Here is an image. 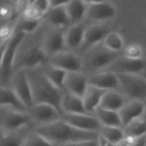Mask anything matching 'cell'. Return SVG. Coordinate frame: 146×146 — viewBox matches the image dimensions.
Here are the masks:
<instances>
[{
  "mask_svg": "<svg viewBox=\"0 0 146 146\" xmlns=\"http://www.w3.org/2000/svg\"><path fill=\"white\" fill-rule=\"evenodd\" d=\"M125 103L126 102L123 95L115 90H108L103 95L99 108L119 112L125 105Z\"/></svg>",
  "mask_w": 146,
  "mask_h": 146,
  "instance_id": "24",
  "label": "cell"
},
{
  "mask_svg": "<svg viewBox=\"0 0 146 146\" xmlns=\"http://www.w3.org/2000/svg\"><path fill=\"white\" fill-rule=\"evenodd\" d=\"M64 7L71 25L82 23L83 18L86 16L87 5L82 0H71Z\"/></svg>",
  "mask_w": 146,
  "mask_h": 146,
  "instance_id": "25",
  "label": "cell"
},
{
  "mask_svg": "<svg viewBox=\"0 0 146 146\" xmlns=\"http://www.w3.org/2000/svg\"><path fill=\"white\" fill-rule=\"evenodd\" d=\"M146 107L141 101H131L126 102L125 105L119 111L122 125L125 127L131 122L138 119L145 113Z\"/></svg>",
  "mask_w": 146,
  "mask_h": 146,
  "instance_id": "16",
  "label": "cell"
},
{
  "mask_svg": "<svg viewBox=\"0 0 146 146\" xmlns=\"http://www.w3.org/2000/svg\"><path fill=\"white\" fill-rule=\"evenodd\" d=\"M48 63L54 67L68 72H78L83 69L82 58L70 51H63L48 58Z\"/></svg>",
  "mask_w": 146,
  "mask_h": 146,
  "instance_id": "8",
  "label": "cell"
},
{
  "mask_svg": "<svg viewBox=\"0 0 146 146\" xmlns=\"http://www.w3.org/2000/svg\"><path fill=\"white\" fill-rule=\"evenodd\" d=\"M86 29L87 27L83 22L70 26L64 32L66 47L70 49H79L84 42Z\"/></svg>",
  "mask_w": 146,
  "mask_h": 146,
  "instance_id": "19",
  "label": "cell"
},
{
  "mask_svg": "<svg viewBox=\"0 0 146 146\" xmlns=\"http://www.w3.org/2000/svg\"><path fill=\"white\" fill-rule=\"evenodd\" d=\"M61 110L63 113H88L85 110L83 98L69 92L63 95Z\"/></svg>",
  "mask_w": 146,
  "mask_h": 146,
  "instance_id": "21",
  "label": "cell"
},
{
  "mask_svg": "<svg viewBox=\"0 0 146 146\" xmlns=\"http://www.w3.org/2000/svg\"><path fill=\"white\" fill-rule=\"evenodd\" d=\"M23 138L17 133H7L0 137V146H23Z\"/></svg>",
  "mask_w": 146,
  "mask_h": 146,
  "instance_id": "32",
  "label": "cell"
},
{
  "mask_svg": "<svg viewBox=\"0 0 146 146\" xmlns=\"http://www.w3.org/2000/svg\"><path fill=\"white\" fill-rule=\"evenodd\" d=\"M12 82V90L15 91L22 102L29 110L35 105V102L26 70H17Z\"/></svg>",
  "mask_w": 146,
  "mask_h": 146,
  "instance_id": "7",
  "label": "cell"
},
{
  "mask_svg": "<svg viewBox=\"0 0 146 146\" xmlns=\"http://www.w3.org/2000/svg\"><path fill=\"white\" fill-rule=\"evenodd\" d=\"M30 6V2L29 0H18L17 2V5H16V9L17 11L19 13L23 14L24 11Z\"/></svg>",
  "mask_w": 146,
  "mask_h": 146,
  "instance_id": "38",
  "label": "cell"
},
{
  "mask_svg": "<svg viewBox=\"0 0 146 146\" xmlns=\"http://www.w3.org/2000/svg\"><path fill=\"white\" fill-rule=\"evenodd\" d=\"M9 40H10V38L9 39H6V40H4L3 42L0 43V65H1V63L3 61V58H4L5 50H6V47H7Z\"/></svg>",
  "mask_w": 146,
  "mask_h": 146,
  "instance_id": "40",
  "label": "cell"
},
{
  "mask_svg": "<svg viewBox=\"0 0 146 146\" xmlns=\"http://www.w3.org/2000/svg\"><path fill=\"white\" fill-rule=\"evenodd\" d=\"M65 40H64V32L61 29L52 28L50 31L47 32L42 48L48 58L58 52L64 51Z\"/></svg>",
  "mask_w": 146,
  "mask_h": 146,
  "instance_id": "12",
  "label": "cell"
},
{
  "mask_svg": "<svg viewBox=\"0 0 146 146\" xmlns=\"http://www.w3.org/2000/svg\"><path fill=\"white\" fill-rule=\"evenodd\" d=\"M35 1V0H29V2H30V5H32V4H33Z\"/></svg>",
  "mask_w": 146,
  "mask_h": 146,
  "instance_id": "44",
  "label": "cell"
},
{
  "mask_svg": "<svg viewBox=\"0 0 146 146\" xmlns=\"http://www.w3.org/2000/svg\"><path fill=\"white\" fill-rule=\"evenodd\" d=\"M106 91L107 90H103L96 87L89 85L83 97L84 105L88 113H96V109L100 107L102 96L106 93Z\"/></svg>",
  "mask_w": 146,
  "mask_h": 146,
  "instance_id": "22",
  "label": "cell"
},
{
  "mask_svg": "<svg viewBox=\"0 0 146 146\" xmlns=\"http://www.w3.org/2000/svg\"><path fill=\"white\" fill-rule=\"evenodd\" d=\"M119 88L125 96L132 101L146 98V79L133 74H117Z\"/></svg>",
  "mask_w": 146,
  "mask_h": 146,
  "instance_id": "5",
  "label": "cell"
},
{
  "mask_svg": "<svg viewBox=\"0 0 146 146\" xmlns=\"http://www.w3.org/2000/svg\"><path fill=\"white\" fill-rule=\"evenodd\" d=\"M111 29L108 26L105 24H95L87 27L84 42L79 48L81 52L84 53L91 47L102 43Z\"/></svg>",
  "mask_w": 146,
  "mask_h": 146,
  "instance_id": "11",
  "label": "cell"
},
{
  "mask_svg": "<svg viewBox=\"0 0 146 146\" xmlns=\"http://www.w3.org/2000/svg\"><path fill=\"white\" fill-rule=\"evenodd\" d=\"M89 87V76L81 71L68 72L65 81L64 88L69 93L83 98Z\"/></svg>",
  "mask_w": 146,
  "mask_h": 146,
  "instance_id": "13",
  "label": "cell"
},
{
  "mask_svg": "<svg viewBox=\"0 0 146 146\" xmlns=\"http://www.w3.org/2000/svg\"><path fill=\"white\" fill-rule=\"evenodd\" d=\"M130 146H146V137H145V136L135 140V142L132 144H131Z\"/></svg>",
  "mask_w": 146,
  "mask_h": 146,
  "instance_id": "42",
  "label": "cell"
},
{
  "mask_svg": "<svg viewBox=\"0 0 146 146\" xmlns=\"http://www.w3.org/2000/svg\"><path fill=\"white\" fill-rule=\"evenodd\" d=\"M5 106L12 108L14 110L23 113L29 110L12 89L1 87L0 88V107Z\"/></svg>",
  "mask_w": 146,
  "mask_h": 146,
  "instance_id": "23",
  "label": "cell"
},
{
  "mask_svg": "<svg viewBox=\"0 0 146 146\" xmlns=\"http://www.w3.org/2000/svg\"><path fill=\"white\" fill-rule=\"evenodd\" d=\"M45 16L49 24L54 29H62L71 24L64 6L53 7V8L50 7V9L47 11Z\"/></svg>",
  "mask_w": 146,
  "mask_h": 146,
  "instance_id": "20",
  "label": "cell"
},
{
  "mask_svg": "<svg viewBox=\"0 0 146 146\" xmlns=\"http://www.w3.org/2000/svg\"><path fill=\"white\" fill-rule=\"evenodd\" d=\"M89 85L96 87L103 90H115L119 88L118 76L109 71L93 73L89 76Z\"/></svg>",
  "mask_w": 146,
  "mask_h": 146,
  "instance_id": "14",
  "label": "cell"
},
{
  "mask_svg": "<svg viewBox=\"0 0 146 146\" xmlns=\"http://www.w3.org/2000/svg\"><path fill=\"white\" fill-rule=\"evenodd\" d=\"M146 70V60L143 58L132 59L125 56H120L113 63L105 69L115 74H133L137 75Z\"/></svg>",
  "mask_w": 146,
  "mask_h": 146,
  "instance_id": "6",
  "label": "cell"
},
{
  "mask_svg": "<svg viewBox=\"0 0 146 146\" xmlns=\"http://www.w3.org/2000/svg\"><path fill=\"white\" fill-rule=\"evenodd\" d=\"M71 0H49L50 7H60V6H65L68 5Z\"/></svg>",
  "mask_w": 146,
  "mask_h": 146,
  "instance_id": "39",
  "label": "cell"
},
{
  "mask_svg": "<svg viewBox=\"0 0 146 146\" xmlns=\"http://www.w3.org/2000/svg\"><path fill=\"white\" fill-rule=\"evenodd\" d=\"M125 137L131 139H138L146 135V121L136 119L125 126L124 129Z\"/></svg>",
  "mask_w": 146,
  "mask_h": 146,
  "instance_id": "28",
  "label": "cell"
},
{
  "mask_svg": "<svg viewBox=\"0 0 146 146\" xmlns=\"http://www.w3.org/2000/svg\"><path fill=\"white\" fill-rule=\"evenodd\" d=\"M102 43L108 49L114 52H120L124 47V41L122 37L119 34L114 31L108 33Z\"/></svg>",
  "mask_w": 146,
  "mask_h": 146,
  "instance_id": "30",
  "label": "cell"
},
{
  "mask_svg": "<svg viewBox=\"0 0 146 146\" xmlns=\"http://www.w3.org/2000/svg\"><path fill=\"white\" fill-rule=\"evenodd\" d=\"M12 1H14V2H16V3H17V2L18 1V0H12Z\"/></svg>",
  "mask_w": 146,
  "mask_h": 146,
  "instance_id": "45",
  "label": "cell"
},
{
  "mask_svg": "<svg viewBox=\"0 0 146 146\" xmlns=\"http://www.w3.org/2000/svg\"><path fill=\"white\" fill-rule=\"evenodd\" d=\"M31 120L29 114L17 111L11 110L6 112L1 118V126L7 131H15L23 125H28Z\"/></svg>",
  "mask_w": 146,
  "mask_h": 146,
  "instance_id": "17",
  "label": "cell"
},
{
  "mask_svg": "<svg viewBox=\"0 0 146 146\" xmlns=\"http://www.w3.org/2000/svg\"><path fill=\"white\" fill-rule=\"evenodd\" d=\"M35 131L46 138L53 144L58 145L85 140L98 139L99 137V134L97 132L77 129L63 119H59L47 125H40Z\"/></svg>",
  "mask_w": 146,
  "mask_h": 146,
  "instance_id": "1",
  "label": "cell"
},
{
  "mask_svg": "<svg viewBox=\"0 0 146 146\" xmlns=\"http://www.w3.org/2000/svg\"><path fill=\"white\" fill-rule=\"evenodd\" d=\"M61 146H100V144L98 139H93V140H85V141L67 143Z\"/></svg>",
  "mask_w": 146,
  "mask_h": 146,
  "instance_id": "37",
  "label": "cell"
},
{
  "mask_svg": "<svg viewBox=\"0 0 146 146\" xmlns=\"http://www.w3.org/2000/svg\"><path fill=\"white\" fill-rule=\"evenodd\" d=\"M41 70L43 71L45 76L50 80V82L53 84L58 89L62 90L64 88V81L67 75L66 71L54 67L49 63L44 65Z\"/></svg>",
  "mask_w": 146,
  "mask_h": 146,
  "instance_id": "26",
  "label": "cell"
},
{
  "mask_svg": "<svg viewBox=\"0 0 146 146\" xmlns=\"http://www.w3.org/2000/svg\"><path fill=\"white\" fill-rule=\"evenodd\" d=\"M46 60H48V57L42 47H33L23 56L17 65V70L38 68V66L43 64Z\"/></svg>",
  "mask_w": 146,
  "mask_h": 146,
  "instance_id": "18",
  "label": "cell"
},
{
  "mask_svg": "<svg viewBox=\"0 0 146 146\" xmlns=\"http://www.w3.org/2000/svg\"><path fill=\"white\" fill-rule=\"evenodd\" d=\"M26 72L31 86L35 104H51L63 114L61 102L64 94L62 90L50 82L41 70L35 68L26 70Z\"/></svg>",
  "mask_w": 146,
  "mask_h": 146,
  "instance_id": "2",
  "label": "cell"
},
{
  "mask_svg": "<svg viewBox=\"0 0 146 146\" xmlns=\"http://www.w3.org/2000/svg\"><path fill=\"white\" fill-rule=\"evenodd\" d=\"M61 119L77 129L97 132L102 126L100 120L89 113H63Z\"/></svg>",
  "mask_w": 146,
  "mask_h": 146,
  "instance_id": "9",
  "label": "cell"
},
{
  "mask_svg": "<svg viewBox=\"0 0 146 146\" xmlns=\"http://www.w3.org/2000/svg\"><path fill=\"white\" fill-rule=\"evenodd\" d=\"M41 19H36V20H32V19H26V18H22L21 22L19 23L18 29L23 31V33H31L35 31L37 27L40 25Z\"/></svg>",
  "mask_w": 146,
  "mask_h": 146,
  "instance_id": "33",
  "label": "cell"
},
{
  "mask_svg": "<svg viewBox=\"0 0 146 146\" xmlns=\"http://www.w3.org/2000/svg\"><path fill=\"white\" fill-rule=\"evenodd\" d=\"M24 36H25V33L17 29L10 37L6 50L3 58V61L1 63V65H0V76H1L2 81L5 84L9 83L11 80L15 56Z\"/></svg>",
  "mask_w": 146,
  "mask_h": 146,
  "instance_id": "4",
  "label": "cell"
},
{
  "mask_svg": "<svg viewBox=\"0 0 146 146\" xmlns=\"http://www.w3.org/2000/svg\"><path fill=\"white\" fill-rule=\"evenodd\" d=\"M23 146H54V144L35 131L26 137Z\"/></svg>",
  "mask_w": 146,
  "mask_h": 146,
  "instance_id": "31",
  "label": "cell"
},
{
  "mask_svg": "<svg viewBox=\"0 0 146 146\" xmlns=\"http://www.w3.org/2000/svg\"><path fill=\"white\" fill-rule=\"evenodd\" d=\"M31 119L41 125H47L61 119L62 113L52 105L47 103L35 104L29 109Z\"/></svg>",
  "mask_w": 146,
  "mask_h": 146,
  "instance_id": "10",
  "label": "cell"
},
{
  "mask_svg": "<svg viewBox=\"0 0 146 146\" xmlns=\"http://www.w3.org/2000/svg\"><path fill=\"white\" fill-rule=\"evenodd\" d=\"M145 113H146V109H145Z\"/></svg>",
  "mask_w": 146,
  "mask_h": 146,
  "instance_id": "46",
  "label": "cell"
},
{
  "mask_svg": "<svg viewBox=\"0 0 146 146\" xmlns=\"http://www.w3.org/2000/svg\"><path fill=\"white\" fill-rule=\"evenodd\" d=\"M31 5L44 14H46L47 11L50 9L49 0H35Z\"/></svg>",
  "mask_w": 146,
  "mask_h": 146,
  "instance_id": "36",
  "label": "cell"
},
{
  "mask_svg": "<svg viewBox=\"0 0 146 146\" xmlns=\"http://www.w3.org/2000/svg\"><path fill=\"white\" fill-rule=\"evenodd\" d=\"M116 14V10L108 2L88 5L86 8V17L93 22H103L113 18Z\"/></svg>",
  "mask_w": 146,
  "mask_h": 146,
  "instance_id": "15",
  "label": "cell"
},
{
  "mask_svg": "<svg viewBox=\"0 0 146 146\" xmlns=\"http://www.w3.org/2000/svg\"><path fill=\"white\" fill-rule=\"evenodd\" d=\"M99 135L109 141L113 144L119 143L120 141L125 139V132L120 127L102 125L99 131Z\"/></svg>",
  "mask_w": 146,
  "mask_h": 146,
  "instance_id": "29",
  "label": "cell"
},
{
  "mask_svg": "<svg viewBox=\"0 0 146 146\" xmlns=\"http://www.w3.org/2000/svg\"><path fill=\"white\" fill-rule=\"evenodd\" d=\"M82 1L86 5H92V4H99V3H103L106 2L107 0H82Z\"/></svg>",
  "mask_w": 146,
  "mask_h": 146,
  "instance_id": "43",
  "label": "cell"
},
{
  "mask_svg": "<svg viewBox=\"0 0 146 146\" xmlns=\"http://www.w3.org/2000/svg\"><path fill=\"white\" fill-rule=\"evenodd\" d=\"M96 118L100 120L102 125L108 126H122L121 119L119 114V112L110 111L107 109H103L102 108H98L96 111Z\"/></svg>",
  "mask_w": 146,
  "mask_h": 146,
  "instance_id": "27",
  "label": "cell"
},
{
  "mask_svg": "<svg viewBox=\"0 0 146 146\" xmlns=\"http://www.w3.org/2000/svg\"><path fill=\"white\" fill-rule=\"evenodd\" d=\"M119 57V52L110 51L102 42L84 53L82 59L83 69L88 72H96L105 70Z\"/></svg>",
  "mask_w": 146,
  "mask_h": 146,
  "instance_id": "3",
  "label": "cell"
},
{
  "mask_svg": "<svg viewBox=\"0 0 146 146\" xmlns=\"http://www.w3.org/2000/svg\"><path fill=\"white\" fill-rule=\"evenodd\" d=\"M45 16L44 13L40 12L32 5H30L23 14V17L26 19H32V20H36V19H41Z\"/></svg>",
  "mask_w": 146,
  "mask_h": 146,
  "instance_id": "35",
  "label": "cell"
},
{
  "mask_svg": "<svg viewBox=\"0 0 146 146\" xmlns=\"http://www.w3.org/2000/svg\"><path fill=\"white\" fill-rule=\"evenodd\" d=\"M98 141H99L100 146H116V144H113V143H110L109 141H108L107 139H105L104 137H102L100 135H99V137H98Z\"/></svg>",
  "mask_w": 146,
  "mask_h": 146,
  "instance_id": "41",
  "label": "cell"
},
{
  "mask_svg": "<svg viewBox=\"0 0 146 146\" xmlns=\"http://www.w3.org/2000/svg\"><path fill=\"white\" fill-rule=\"evenodd\" d=\"M124 56L132 59L143 58V50L138 45L132 44L125 48Z\"/></svg>",
  "mask_w": 146,
  "mask_h": 146,
  "instance_id": "34",
  "label": "cell"
}]
</instances>
